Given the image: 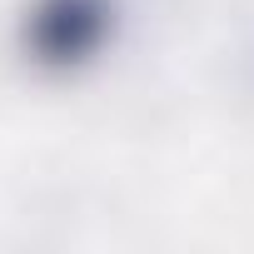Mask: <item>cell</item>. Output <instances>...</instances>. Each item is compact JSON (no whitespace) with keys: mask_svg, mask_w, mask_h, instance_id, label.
Here are the masks:
<instances>
[{"mask_svg":"<svg viewBox=\"0 0 254 254\" xmlns=\"http://www.w3.org/2000/svg\"><path fill=\"white\" fill-rule=\"evenodd\" d=\"M105 30V10L100 0H50V5L40 10V50L50 60H75L95 45V35Z\"/></svg>","mask_w":254,"mask_h":254,"instance_id":"obj_1","label":"cell"}]
</instances>
